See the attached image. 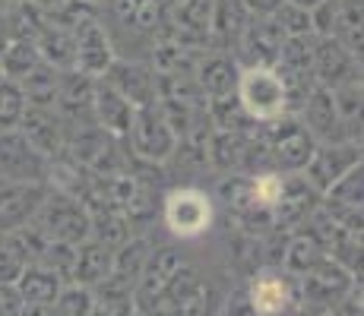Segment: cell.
<instances>
[{
	"label": "cell",
	"instance_id": "1",
	"mask_svg": "<svg viewBox=\"0 0 364 316\" xmlns=\"http://www.w3.org/2000/svg\"><path fill=\"white\" fill-rule=\"evenodd\" d=\"M263 146H266V156H269L272 171L279 174H301L304 165L311 161L314 149H317V139L311 136L304 124L291 114H282L276 121L263 124Z\"/></svg>",
	"mask_w": 364,
	"mask_h": 316
},
{
	"label": "cell",
	"instance_id": "2",
	"mask_svg": "<svg viewBox=\"0 0 364 316\" xmlns=\"http://www.w3.org/2000/svg\"><path fill=\"white\" fill-rule=\"evenodd\" d=\"M35 224L41 228V234L48 241H64V244H82L86 237H92V228H89V209L82 200L76 196H67L60 190H48L45 202L35 212Z\"/></svg>",
	"mask_w": 364,
	"mask_h": 316
},
{
	"label": "cell",
	"instance_id": "3",
	"mask_svg": "<svg viewBox=\"0 0 364 316\" xmlns=\"http://www.w3.org/2000/svg\"><path fill=\"white\" fill-rule=\"evenodd\" d=\"M235 95L254 124H269L285 114V86L272 67H241Z\"/></svg>",
	"mask_w": 364,
	"mask_h": 316
},
{
	"label": "cell",
	"instance_id": "4",
	"mask_svg": "<svg viewBox=\"0 0 364 316\" xmlns=\"http://www.w3.org/2000/svg\"><path fill=\"white\" fill-rule=\"evenodd\" d=\"M124 143L130 146L133 156L149 161V165H165V161L178 152V136H174V130L165 124L162 111H159L156 104H146V108L133 111L130 133Z\"/></svg>",
	"mask_w": 364,
	"mask_h": 316
},
{
	"label": "cell",
	"instance_id": "5",
	"mask_svg": "<svg viewBox=\"0 0 364 316\" xmlns=\"http://www.w3.org/2000/svg\"><path fill=\"white\" fill-rule=\"evenodd\" d=\"M0 180L48 184V158L26 139L19 126L0 130Z\"/></svg>",
	"mask_w": 364,
	"mask_h": 316
},
{
	"label": "cell",
	"instance_id": "6",
	"mask_svg": "<svg viewBox=\"0 0 364 316\" xmlns=\"http://www.w3.org/2000/svg\"><path fill=\"white\" fill-rule=\"evenodd\" d=\"M162 219L174 237H200L213 224V200L200 187H178L165 196Z\"/></svg>",
	"mask_w": 364,
	"mask_h": 316
},
{
	"label": "cell",
	"instance_id": "7",
	"mask_svg": "<svg viewBox=\"0 0 364 316\" xmlns=\"http://www.w3.org/2000/svg\"><path fill=\"white\" fill-rule=\"evenodd\" d=\"M320 206V193L301 174H282V193L269 209V222L276 231H298L311 222Z\"/></svg>",
	"mask_w": 364,
	"mask_h": 316
},
{
	"label": "cell",
	"instance_id": "8",
	"mask_svg": "<svg viewBox=\"0 0 364 316\" xmlns=\"http://www.w3.org/2000/svg\"><path fill=\"white\" fill-rule=\"evenodd\" d=\"M244 294L257 316H282L298 304V278L285 269H260Z\"/></svg>",
	"mask_w": 364,
	"mask_h": 316
},
{
	"label": "cell",
	"instance_id": "9",
	"mask_svg": "<svg viewBox=\"0 0 364 316\" xmlns=\"http://www.w3.org/2000/svg\"><path fill=\"white\" fill-rule=\"evenodd\" d=\"M355 285V276L348 269H342L339 263H333L330 256L320 259L311 272L298 278V294L304 298V304L311 307H333L352 291Z\"/></svg>",
	"mask_w": 364,
	"mask_h": 316
},
{
	"label": "cell",
	"instance_id": "10",
	"mask_svg": "<svg viewBox=\"0 0 364 316\" xmlns=\"http://www.w3.org/2000/svg\"><path fill=\"white\" fill-rule=\"evenodd\" d=\"M361 165V146L358 143H317L311 161L304 165L301 178L307 180L317 193L330 190L348 168Z\"/></svg>",
	"mask_w": 364,
	"mask_h": 316
},
{
	"label": "cell",
	"instance_id": "11",
	"mask_svg": "<svg viewBox=\"0 0 364 316\" xmlns=\"http://www.w3.org/2000/svg\"><path fill=\"white\" fill-rule=\"evenodd\" d=\"M114 60V48H111L108 32L102 29L99 19H89V23H80L73 29V70L92 76V80H102L105 70Z\"/></svg>",
	"mask_w": 364,
	"mask_h": 316
},
{
	"label": "cell",
	"instance_id": "12",
	"mask_svg": "<svg viewBox=\"0 0 364 316\" xmlns=\"http://www.w3.org/2000/svg\"><path fill=\"white\" fill-rule=\"evenodd\" d=\"M298 121L311 130V136L317 143H348V130L342 124L339 111H336L333 92L323 86L311 89V95L304 98V104L298 111Z\"/></svg>",
	"mask_w": 364,
	"mask_h": 316
},
{
	"label": "cell",
	"instance_id": "13",
	"mask_svg": "<svg viewBox=\"0 0 364 316\" xmlns=\"http://www.w3.org/2000/svg\"><path fill=\"white\" fill-rule=\"evenodd\" d=\"M282 38L285 35L272 23V16H250L247 29L241 32L235 51L244 60V67H276Z\"/></svg>",
	"mask_w": 364,
	"mask_h": 316
},
{
	"label": "cell",
	"instance_id": "14",
	"mask_svg": "<svg viewBox=\"0 0 364 316\" xmlns=\"http://www.w3.org/2000/svg\"><path fill=\"white\" fill-rule=\"evenodd\" d=\"M191 76L197 80V86H200V92L206 95V102H213V98L232 95L237 89L241 63L225 51H206V54H197Z\"/></svg>",
	"mask_w": 364,
	"mask_h": 316
},
{
	"label": "cell",
	"instance_id": "15",
	"mask_svg": "<svg viewBox=\"0 0 364 316\" xmlns=\"http://www.w3.org/2000/svg\"><path fill=\"white\" fill-rule=\"evenodd\" d=\"M124 102H130L133 108H146L156 104V70L143 67V63H130V60H111V67L102 76Z\"/></svg>",
	"mask_w": 364,
	"mask_h": 316
},
{
	"label": "cell",
	"instance_id": "16",
	"mask_svg": "<svg viewBox=\"0 0 364 316\" xmlns=\"http://www.w3.org/2000/svg\"><path fill=\"white\" fill-rule=\"evenodd\" d=\"M48 184H13L0 180V234L13 228H23L35 219L38 206L48 196Z\"/></svg>",
	"mask_w": 364,
	"mask_h": 316
},
{
	"label": "cell",
	"instance_id": "17",
	"mask_svg": "<svg viewBox=\"0 0 364 316\" xmlns=\"http://www.w3.org/2000/svg\"><path fill=\"white\" fill-rule=\"evenodd\" d=\"M361 76V60L352 58L336 38L314 41V82L323 89H336Z\"/></svg>",
	"mask_w": 364,
	"mask_h": 316
},
{
	"label": "cell",
	"instance_id": "18",
	"mask_svg": "<svg viewBox=\"0 0 364 316\" xmlns=\"http://www.w3.org/2000/svg\"><path fill=\"white\" fill-rule=\"evenodd\" d=\"M19 130L26 133V139H29V143L48 161L58 158L60 152H64L67 124H64V117H60L54 108H32V104H26L23 121H19Z\"/></svg>",
	"mask_w": 364,
	"mask_h": 316
},
{
	"label": "cell",
	"instance_id": "19",
	"mask_svg": "<svg viewBox=\"0 0 364 316\" xmlns=\"http://www.w3.org/2000/svg\"><path fill=\"white\" fill-rule=\"evenodd\" d=\"M133 111L136 108H133L130 102H124L108 82L95 80V89H92V121H95V126H102V130L114 139H127Z\"/></svg>",
	"mask_w": 364,
	"mask_h": 316
},
{
	"label": "cell",
	"instance_id": "20",
	"mask_svg": "<svg viewBox=\"0 0 364 316\" xmlns=\"http://www.w3.org/2000/svg\"><path fill=\"white\" fill-rule=\"evenodd\" d=\"M111 263H114V250L105 247L95 237H86L82 244H76V259L73 272H70V285L95 288L111 276Z\"/></svg>",
	"mask_w": 364,
	"mask_h": 316
},
{
	"label": "cell",
	"instance_id": "21",
	"mask_svg": "<svg viewBox=\"0 0 364 316\" xmlns=\"http://www.w3.org/2000/svg\"><path fill=\"white\" fill-rule=\"evenodd\" d=\"M86 209H89V228H92V237L102 241L105 247H121L124 241L130 237V219L121 206L108 200H86Z\"/></svg>",
	"mask_w": 364,
	"mask_h": 316
},
{
	"label": "cell",
	"instance_id": "22",
	"mask_svg": "<svg viewBox=\"0 0 364 316\" xmlns=\"http://www.w3.org/2000/svg\"><path fill=\"white\" fill-rule=\"evenodd\" d=\"M35 48H38L41 63L54 67L58 73H64V70H73V29L60 26L58 19L51 16V13H48L41 32L35 35Z\"/></svg>",
	"mask_w": 364,
	"mask_h": 316
},
{
	"label": "cell",
	"instance_id": "23",
	"mask_svg": "<svg viewBox=\"0 0 364 316\" xmlns=\"http://www.w3.org/2000/svg\"><path fill=\"white\" fill-rule=\"evenodd\" d=\"M320 259H326V247L311 224H307V228H298L295 234L289 237V244L282 247V269L295 278H301L304 272H311Z\"/></svg>",
	"mask_w": 364,
	"mask_h": 316
},
{
	"label": "cell",
	"instance_id": "24",
	"mask_svg": "<svg viewBox=\"0 0 364 316\" xmlns=\"http://www.w3.org/2000/svg\"><path fill=\"white\" fill-rule=\"evenodd\" d=\"M250 143H254L250 133L213 130L209 133V143H206V161H213L219 171H244Z\"/></svg>",
	"mask_w": 364,
	"mask_h": 316
},
{
	"label": "cell",
	"instance_id": "25",
	"mask_svg": "<svg viewBox=\"0 0 364 316\" xmlns=\"http://www.w3.org/2000/svg\"><path fill=\"white\" fill-rule=\"evenodd\" d=\"M13 285H16L23 304H48V307H54L60 288H64V278H58L51 269H45V266H38V263H26V269L19 272V278Z\"/></svg>",
	"mask_w": 364,
	"mask_h": 316
},
{
	"label": "cell",
	"instance_id": "26",
	"mask_svg": "<svg viewBox=\"0 0 364 316\" xmlns=\"http://www.w3.org/2000/svg\"><path fill=\"white\" fill-rule=\"evenodd\" d=\"M250 13L241 0H213V19H209V35H213L219 45L232 48L237 45L241 32L247 29Z\"/></svg>",
	"mask_w": 364,
	"mask_h": 316
},
{
	"label": "cell",
	"instance_id": "27",
	"mask_svg": "<svg viewBox=\"0 0 364 316\" xmlns=\"http://www.w3.org/2000/svg\"><path fill=\"white\" fill-rule=\"evenodd\" d=\"M152 253V241L149 237H127V241L121 244V247H114V263H111V278H117V282L124 285H136L139 276H143L146 269V259H149Z\"/></svg>",
	"mask_w": 364,
	"mask_h": 316
},
{
	"label": "cell",
	"instance_id": "28",
	"mask_svg": "<svg viewBox=\"0 0 364 316\" xmlns=\"http://www.w3.org/2000/svg\"><path fill=\"white\" fill-rule=\"evenodd\" d=\"M114 16L136 32H156L165 26V0H111Z\"/></svg>",
	"mask_w": 364,
	"mask_h": 316
},
{
	"label": "cell",
	"instance_id": "29",
	"mask_svg": "<svg viewBox=\"0 0 364 316\" xmlns=\"http://www.w3.org/2000/svg\"><path fill=\"white\" fill-rule=\"evenodd\" d=\"M133 313H136V300H133L130 285L108 276L102 285L92 288V313L89 316H133Z\"/></svg>",
	"mask_w": 364,
	"mask_h": 316
},
{
	"label": "cell",
	"instance_id": "30",
	"mask_svg": "<svg viewBox=\"0 0 364 316\" xmlns=\"http://www.w3.org/2000/svg\"><path fill=\"white\" fill-rule=\"evenodd\" d=\"M19 89L26 95V104L32 108H54L58 111V92H60V73L48 63H38L29 76L19 80Z\"/></svg>",
	"mask_w": 364,
	"mask_h": 316
},
{
	"label": "cell",
	"instance_id": "31",
	"mask_svg": "<svg viewBox=\"0 0 364 316\" xmlns=\"http://www.w3.org/2000/svg\"><path fill=\"white\" fill-rule=\"evenodd\" d=\"M206 117L213 124V130H237V133H250L254 130V121L250 114L244 111V104L237 102V95H222V98H213L206 102Z\"/></svg>",
	"mask_w": 364,
	"mask_h": 316
},
{
	"label": "cell",
	"instance_id": "32",
	"mask_svg": "<svg viewBox=\"0 0 364 316\" xmlns=\"http://www.w3.org/2000/svg\"><path fill=\"white\" fill-rule=\"evenodd\" d=\"M0 63H4V76L6 80H23V76H29L35 67L41 63L38 58V48H35L32 38H10L6 41V48L0 51Z\"/></svg>",
	"mask_w": 364,
	"mask_h": 316
},
{
	"label": "cell",
	"instance_id": "33",
	"mask_svg": "<svg viewBox=\"0 0 364 316\" xmlns=\"http://www.w3.org/2000/svg\"><path fill=\"white\" fill-rule=\"evenodd\" d=\"M193 60H197V54L187 45H181V41L168 38V35L156 45V51H152V70H156V73H191Z\"/></svg>",
	"mask_w": 364,
	"mask_h": 316
},
{
	"label": "cell",
	"instance_id": "34",
	"mask_svg": "<svg viewBox=\"0 0 364 316\" xmlns=\"http://www.w3.org/2000/svg\"><path fill=\"white\" fill-rule=\"evenodd\" d=\"M73 259H76V247L73 244H64V241H48L41 247L38 259L35 263L51 269L58 278H64V285H70V272H73Z\"/></svg>",
	"mask_w": 364,
	"mask_h": 316
},
{
	"label": "cell",
	"instance_id": "35",
	"mask_svg": "<svg viewBox=\"0 0 364 316\" xmlns=\"http://www.w3.org/2000/svg\"><path fill=\"white\" fill-rule=\"evenodd\" d=\"M26 111V95L19 89L16 80H4L0 82V130H13L23 121Z\"/></svg>",
	"mask_w": 364,
	"mask_h": 316
},
{
	"label": "cell",
	"instance_id": "36",
	"mask_svg": "<svg viewBox=\"0 0 364 316\" xmlns=\"http://www.w3.org/2000/svg\"><path fill=\"white\" fill-rule=\"evenodd\" d=\"M272 23L282 29L285 38H289V35H314V29H311V10H307V6H301V4H295V0H282V6L272 13Z\"/></svg>",
	"mask_w": 364,
	"mask_h": 316
},
{
	"label": "cell",
	"instance_id": "37",
	"mask_svg": "<svg viewBox=\"0 0 364 316\" xmlns=\"http://www.w3.org/2000/svg\"><path fill=\"white\" fill-rule=\"evenodd\" d=\"M54 313L58 316H89L92 313V288L64 285L58 300H54Z\"/></svg>",
	"mask_w": 364,
	"mask_h": 316
},
{
	"label": "cell",
	"instance_id": "38",
	"mask_svg": "<svg viewBox=\"0 0 364 316\" xmlns=\"http://www.w3.org/2000/svg\"><path fill=\"white\" fill-rule=\"evenodd\" d=\"M215 310V288L203 278V282L174 307V316H213Z\"/></svg>",
	"mask_w": 364,
	"mask_h": 316
},
{
	"label": "cell",
	"instance_id": "39",
	"mask_svg": "<svg viewBox=\"0 0 364 316\" xmlns=\"http://www.w3.org/2000/svg\"><path fill=\"white\" fill-rule=\"evenodd\" d=\"M23 269H26V259L13 250L6 234H0V285H13Z\"/></svg>",
	"mask_w": 364,
	"mask_h": 316
},
{
	"label": "cell",
	"instance_id": "40",
	"mask_svg": "<svg viewBox=\"0 0 364 316\" xmlns=\"http://www.w3.org/2000/svg\"><path fill=\"white\" fill-rule=\"evenodd\" d=\"M23 298H19L16 285H0V316H19L23 313Z\"/></svg>",
	"mask_w": 364,
	"mask_h": 316
},
{
	"label": "cell",
	"instance_id": "41",
	"mask_svg": "<svg viewBox=\"0 0 364 316\" xmlns=\"http://www.w3.org/2000/svg\"><path fill=\"white\" fill-rule=\"evenodd\" d=\"M222 316H257V313H254V307H250L247 294L237 291V294H232V298L225 300V313Z\"/></svg>",
	"mask_w": 364,
	"mask_h": 316
},
{
	"label": "cell",
	"instance_id": "42",
	"mask_svg": "<svg viewBox=\"0 0 364 316\" xmlns=\"http://www.w3.org/2000/svg\"><path fill=\"white\" fill-rule=\"evenodd\" d=\"M247 6L250 16H272V13L282 6V0H241Z\"/></svg>",
	"mask_w": 364,
	"mask_h": 316
},
{
	"label": "cell",
	"instance_id": "43",
	"mask_svg": "<svg viewBox=\"0 0 364 316\" xmlns=\"http://www.w3.org/2000/svg\"><path fill=\"white\" fill-rule=\"evenodd\" d=\"M19 316H58V313H54V307H48V304H26Z\"/></svg>",
	"mask_w": 364,
	"mask_h": 316
},
{
	"label": "cell",
	"instance_id": "44",
	"mask_svg": "<svg viewBox=\"0 0 364 316\" xmlns=\"http://www.w3.org/2000/svg\"><path fill=\"white\" fill-rule=\"evenodd\" d=\"M32 4H35V6H41L45 13H54L60 4H64V0H32Z\"/></svg>",
	"mask_w": 364,
	"mask_h": 316
},
{
	"label": "cell",
	"instance_id": "45",
	"mask_svg": "<svg viewBox=\"0 0 364 316\" xmlns=\"http://www.w3.org/2000/svg\"><path fill=\"white\" fill-rule=\"evenodd\" d=\"M6 80V76H4V63H0V82H4Z\"/></svg>",
	"mask_w": 364,
	"mask_h": 316
},
{
	"label": "cell",
	"instance_id": "46",
	"mask_svg": "<svg viewBox=\"0 0 364 316\" xmlns=\"http://www.w3.org/2000/svg\"><path fill=\"white\" fill-rule=\"evenodd\" d=\"M89 4H99V0H89Z\"/></svg>",
	"mask_w": 364,
	"mask_h": 316
},
{
	"label": "cell",
	"instance_id": "47",
	"mask_svg": "<svg viewBox=\"0 0 364 316\" xmlns=\"http://www.w3.org/2000/svg\"><path fill=\"white\" fill-rule=\"evenodd\" d=\"M133 316H143V313H133Z\"/></svg>",
	"mask_w": 364,
	"mask_h": 316
}]
</instances>
